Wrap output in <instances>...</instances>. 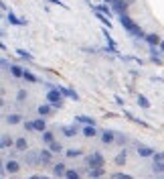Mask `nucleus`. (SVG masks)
<instances>
[{
    "instance_id": "f257e3e1",
    "label": "nucleus",
    "mask_w": 164,
    "mask_h": 179,
    "mask_svg": "<svg viewBox=\"0 0 164 179\" xmlns=\"http://www.w3.org/2000/svg\"><path fill=\"white\" fill-rule=\"evenodd\" d=\"M120 22H122V27L124 31H128V33L132 35V37H136V39H146V35L148 33H144L142 29L138 27L136 22L130 19V14H126V12H120Z\"/></svg>"
},
{
    "instance_id": "f03ea898",
    "label": "nucleus",
    "mask_w": 164,
    "mask_h": 179,
    "mask_svg": "<svg viewBox=\"0 0 164 179\" xmlns=\"http://www.w3.org/2000/svg\"><path fill=\"white\" fill-rule=\"evenodd\" d=\"M63 98H65V96H63V94L55 88V86H53V88H49V92H47V102L53 106L55 110H59V108L63 106Z\"/></svg>"
},
{
    "instance_id": "7ed1b4c3",
    "label": "nucleus",
    "mask_w": 164,
    "mask_h": 179,
    "mask_svg": "<svg viewBox=\"0 0 164 179\" xmlns=\"http://www.w3.org/2000/svg\"><path fill=\"white\" fill-rule=\"evenodd\" d=\"M87 167L89 169H95V167H103V155L101 153H91L87 157Z\"/></svg>"
},
{
    "instance_id": "20e7f679",
    "label": "nucleus",
    "mask_w": 164,
    "mask_h": 179,
    "mask_svg": "<svg viewBox=\"0 0 164 179\" xmlns=\"http://www.w3.org/2000/svg\"><path fill=\"white\" fill-rule=\"evenodd\" d=\"M79 130H81V126H79V122H75L73 126H63L61 128V132L65 134L67 138H71V137H77L79 134Z\"/></svg>"
},
{
    "instance_id": "39448f33",
    "label": "nucleus",
    "mask_w": 164,
    "mask_h": 179,
    "mask_svg": "<svg viewBox=\"0 0 164 179\" xmlns=\"http://www.w3.org/2000/svg\"><path fill=\"white\" fill-rule=\"evenodd\" d=\"M55 88L59 90V92H61V94H63L65 98H71V100H75V102L79 100V96H77V92H75V90H71V88H65V86H55Z\"/></svg>"
},
{
    "instance_id": "423d86ee",
    "label": "nucleus",
    "mask_w": 164,
    "mask_h": 179,
    "mask_svg": "<svg viewBox=\"0 0 164 179\" xmlns=\"http://www.w3.org/2000/svg\"><path fill=\"white\" fill-rule=\"evenodd\" d=\"M103 37H105V41H108V51H109V53H117V43L111 39V35H109L108 29L103 31Z\"/></svg>"
},
{
    "instance_id": "0eeeda50",
    "label": "nucleus",
    "mask_w": 164,
    "mask_h": 179,
    "mask_svg": "<svg viewBox=\"0 0 164 179\" xmlns=\"http://www.w3.org/2000/svg\"><path fill=\"white\" fill-rule=\"evenodd\" d=\"M144 41L148 43V47H158V45L162 43V39H160V37H158L156 33H148V35H146V39H144Z\"/></svg>"
},
{
    "instance_id": "6e6552de",
    "label": "nucleus",
    "mask_w": 164,
    "mask_h": 179,
    "mask_svg": "<svg viewBox=\"0 0 164 179\" xmlns=\"http://www.w3.org/2000/svg\"><path fill=\"white\" fill-rule=\"evenodd\" d=\"M18 169H21V165L14 159H8L6 163H4V173H18Z\"/></svg>"
},
{
    "instance_id": "1a4fd4ad",
    "label": "nucleus",
    "mask_w": 164,
    "mask_h": 179,
    "mask_svg": "<svg viewBox=\"0 0 164 179\" xmlns=\"http://www.w3.org/2000/svg\"><path fill=\"white\" fill-rule=\"evenodd\" d=\"M101 143H103V145H111V143H116V132H114V130H103L101 132Z\"/></svg>"
},
{
    "instance_id": "9d476101",
    "label": "nucleus",
    "mask_w": 164,
    "mask_h": 179,
    "mask_svg": "<svg viewBox=\"0 0 164 179\" xmlns=\"http://www.w3.org/2000/svg\"><path fill=\"white\" fill-rule=\"evenodd\" d=\"M81 132L87 138H91V137H95V134H97V128H95V124H83V126H81Z\"/></svg>"
},
{
    "instance_id": "9b49d317",
    "label": "nucleus",
    "mask_w": 164,
    "mask_h": 179,
    "mask_svg": "<svg viewBox=\"0 0 164 179\" xmlns=\"http://www.w3.org/2000/svg\"><path fill=\"white\" fill-rule=\"evenodd\" d=\"M154 149H152V147H148V145H140L138 147V155H140V157H154Z\"/></svg>"
},
{
    "instance_id": "f8f14e48",
    "label": "nucleus",
    "mask_w": 164,
    "mask_h": 179,
    "mask_svg": "<svg viewBox=\"0 0 164 179\" xmlns=\"http://www.w3.org/2000/svg\"><path fill=\"white\" fill-rule=\"evenodd\" d=\"M6 21L10 22V25H27L24 19H16V14H14L12 10H6Z\"/></svg>"
},
{
    "instance_id": "ddd939ff",
    "label": "nucleus",
    "mask_w": 164,
    "mask_h": 179,
    "mask_svg": "<svg viewBox=\"0 0 164 179\" xmlns=\"http://www.w3.org/2000/svg\"><path fill=\"white\" fill-rule=\"evenodd\" d=\"M51 159H53V151H51V149H43V151H39V161H43V163H51Z\"/></svg>"
},
{
    "instance_id": "4468645a",
    "label": "nucleus",
    "mask_w": 164,
    "mask_h": 179,
    "mask_svg": "<svg viewBox=\"0 0 164 179\" xmlns=\"http://www.w3.org/2000/svg\"><path fill=\"white\" fill-rule=\"evenodd\" d=\"M33 130H39V132H45V130H47V124H45L43 116L37 118V120H33Z\"/></svg>"
},
{
    "instance_id": "2eb2a0df",
    "label": "nucleus",
    "mask_w": 164,
    "mask_h": 179,
    "mask_svg": "<svg viewBox=\"0 0 164 179\" xmlns=\"http://www.w3.org/2000/svg\"><path fill=\"white\" fill-rule=\"evenodd\" d=\"M93 14H95V16H97V19H99V21H101V22H103V25H105L108 29H111V21H109V16H105L103 12H99L97 8H93Z\"/></svg>"
},
{
    "instance_id": "dca6fc26",
    "label": "nucleus",
    "mask_w": 164,
    "mask_h": 179,
    "mask_svg": "<svg viewBox=\"0 0 164 179\" xmlns=\"http://www.w3.org/2000/svg\"><path fill=\"white\" fill-rule=\"evenodd\" d=\"M136 102H138V106H140V108H144V110H148V108L152 106V104H150V100H148L146 96H142V94H140V96L136 98Z\"/></svg>"
},
{
    "instance_id": "f3484780",
    "label": "nucleus",
    "mask_w": 164,
    "mask_h": 179,
    "mask_svg": "<svg viewBox=\"0 0 164 179\" xmlns=\"http://www.w3.org/2000/svg\"><path fill=\"white\" fill-rule=\"evenodd\" d=\"M10 67V73H12V77H16V79H22V76H24V69H21L18 65H8Z\"/></svg>"
},
{
    "instance_id": "a211bd4d",
    "label": "nucleus",
    "mask_w": 164,
    "mask_h": 179,
    "mask_svg": "<svg viewBox=\"0 0 164 179\" xmlns=\"http://www.w3.org/2000/svg\"><path fill=\"white\" fill-rule=\"evenodd\" d=\"M126 159H128V151L124 149V151H120V153L116 155V159H114V163H116V165H124V163H126Z\"/></svg>"
},
{
    "instance_id": "6ab92c4d",
    "label": "nucleus",
    "mask_w": 164,
    "mask_h": 179,
    "mask_svg": "<svg viewBox=\"0 0 164 179\" xmlns=\"http://www.w3.org/2000/svg\"><path fill=\"white\" fill-rule=\"evenodd\" d=\"M51 110H55L51 104H41V106L37 108V112H39L41 116H47V114H51Z\"/></svg>"
},
{
    "instance_id": "aec40b11",
    "label": "nucleus",
    "mask_w": 164,
    "mask_h": 179,
    "mask_svg": "<svg viewBox=\"0 0 164 179\" xmlns=\"http://www.w3.org/2000/svg\"><path fill=\"white\" fill-rule=\"evenodd\" d=\"M75 122L79 124H95V120L91 116H85V114H79V116H75Z\"/></svg>"
},
{
    "instance_id": "412c9836",
    "label": "nucleus",
    "mask_w": 164,
    "mask_h": 179,
    "mask_svg": "<svg viewBox=\"0 0 164 179\" xmlns=\"http://www.w3.org/2000/svg\"><path fill=\"white\" fill-rule=\"evenodd\" d=\"M89 6H91V10H93V8H97L99 12H103V14H108V16H111V8L108 6V2H105V4H99V6H93V4H89Z\"/></svg>"
},
{
    "instance_id": "4be33fe9",
    "label": "nucleus",
    "mask_w": 164,
    "mask_h": 179,
    "mask_svg": "<svg viewBox=\"0 0 164 179\" xmlns=\"http://www.w3.org/2000/svg\"><path fill=\"white\" fill-rule=\"evenodd\" d=\"M14 143H16V140H12V138H10V137H6V134H4V137L0 138V147H2V149H8V147H12Z\"/></svg>"
},
{
    "instance_id": "5701e85b",
    "label": "nucleus",
    "mask_w": 164,
    "mask_h": 179,
    "mask_svg": "<svg viewBox=\"0 0 164 179\" xmlns=\"http://www.w3.org/2000/svg\"><path fill=\"white\" fill-rule=\"evenodd\" d=\"M103 175V167H95V169H89V177L91 179H99Z\"/></svg>"
},
{
    "instance_id": "b1692460",
    "label": "nucleus",
    "mask_w": 164,
    "mask_h": 179,
    "mask_svg": "<svg viewBox=\"0 0 164 179\" xmlns=\"http://www.w3.org/2000/svg\"><path fill=\"white\" fill-rule=\"evenodd\" d=\"M21 120H22V116H21V114H16V112H14V114H8V116H6V122H8V124H18Z\"/></svg>"
},
{
    "instance_id": "393cba45",
    "label": "nucleus",
    "mask_w": 164,
    "mask_h": 179,
    "mask_svg": "<svg viewBox=\"0 0 164 179\" xmlns=\"http://www.w3.org/2000/svg\"><path fill=\"white\" fill-rule=\"evenodd\" d=\"M14 147H16L18 151H27V149H28V143H27V138H16V143H14Z\"/></svg>"
},
{
    "instance_id": "a878e982",
    "label": "nucleus",
    "mask_w": 164,
    "mask_h": 179,
    "mask_svg": "<svg viewBox=\"0 0 164 179\" xmlns=\"http://www.w3.org/2000/svg\"><path fill=\"white\" fill-rule=\"evenodd\" d=\"M65 171H67V169H65L63 163H59V165L53 167V173H55V175H59V177H65Z\"/></svg>"
},
{
    "instance_id": "bb28decb",
    "label": "nucleus",
    "mask_w": 164,
    "mask_h": 179,
    "mask_svg": "<svg viewBox=\"0 0 164 179\" xmlns=\"http://www.w3.org/2000/svg\"><path fill=\"white\" fill-rule=\"evenodd\" d=\"M53 140H55V137H53V132H51V130L43 132V143H45V145H51Z\"/></svg>"
},
{
    "instance_id": "cd10ccee",
    "label": "nucleus",
    "mask_w": 164,
    "mask_h": 179,
    "mask_svg": "<svg viewBox=\"0 0 164 179\" xmlns=\"http://www.w3.org/2000/svg\"><path fill=\"white\" fill-rule=\"evenodd\" d=\"M22 79H27L28 83H37V82H39V79H37V76H34V73H31V71H27V69H24V76H22Z\"/></svg>"
},
{
    "instance_id": "c85d7f7f",
    "label": "nucleus",
    "mask_w": 164,
    "mask_h": 179,
    "mask_svg": "<svg viewBox=\"0 0 164 179\" xmlns=\"http://www.w3.org/2000/svg\"><path fill=\"white\" fill-rule=\"evenodd\" d=\"M152 171H154V173H164V161H154Z\"/></svg>"
},
{
    "instance_id": "c756f323",
    "label": "nucleus",
    "mask_w": 164,
    "mask_h": 179,
    "mask_svg": "<svg viewBox=\"0 0 164 179\" xmlns=\"http://www.w3.org/2000/svg\"><path fill=\"white\" fill-rule=\"evenodd\" d=\"M65 179H79V171H75V169H67V171H65Z\"/></svg>"
},
{
    "instance_id": "7c9ffc66",
    "label": "nucleus",
    "mask_w": 164,
    "mask_h": 179,
    "mask_svg": "<svg viewBox=\"0 0 164 179\" xmlns=\"http://www.w3.org/2000/svg\"><path fill=\"white\" fill-rule=\"evenodd\" d=\"M49 149H51L53 153H63V145H59L57 140H53V143L49 145Z\"/></svg>"
},
{
    "instance_id": "2f4dec72",
    "label": "nucleus",
    "mask_w": 164,
    "mask_h": 179,
    "mask_svg": "<svg viewBox=\"0 0 164 179\" xmlns=\"http://www.w3.org/2000/svg\"><path fill=\"white\" fill-rule=\"evenodd\" d=\"M16 53H18L22 59H27V61H33V55H31L28 51H24V49H16Z\"/></svg>"
},
{
    "instance_id": "473e14b6",
    "label": "nucleus",
    "mask_w": 164,
    "mask_h": 179,
    "mask_svg": "<svg viewBox=\"0 0 164 179\" xmlns=\"http://www.w3.org/2000/svg\"><path fill=\"white\" fill-rule=\"evenodd\" d=\"M65 155H67V157H69V159H73V157H81L83 153H81V151H79V149H69V151H67V153H65Z\"/></svg>"
},
{
    "instance_id": "72a5a7b5",
    "label": "nucleus",
    "mask_w": 164,
    "mask_h": 179,
    "mask_svg": "<svg viewBox=\"0 0 164 179\" xmlns=\"http://www.w3.org/2000/svg\"><path fill=\"white\" fill-rule=\"evenodd\" d=\"M111 179H132L130 173H116V175H111Z\"/></svg>"
},
{
    "instance_id": "f704fd0d",
    "label": "nucleus",
    "mask_w": 164,
    "mask_h": 179,
    "mask_svg": "<svg viewBox=\"0 0 164 179\" xmlns=\"http://www.w3.org/2000/svg\"><path fill=\"white\" fill-rule=\"evenodd\" d=\"M16 100H18V102H24V100H27V92H24V90H18V96H16Z\"/></svg>"
},
{
    "instance_id": "c9c22d12",
    "label": "nucleus",
    "mask_w": 164,
    "mask_h": 179,
    "mask_svg": "<svg viewBox=\"0 0 164 179\" xmlns=\"http://www.w3.org/2000/svg\"><path fill=\"white\" fill-rule=\"evenodd\" d=\"M116 143L117 145H124V143H126V137H122L120 132H116Z\"/></svg>"
},
{
    "instance_id": "e433bc0d",
    "label": "nucleus",
    "mask_w": 164,
    "mask_h": 179,
    "mask_svg": "<svg viewBox=\"0 0 164 179\" xmlns=\"http://www.w3.org/2000/svg\"><path fill=\"white\" fill-rule=\"evenodd\" d=\"M154 161H164V153H154Z\"/></svg>"
},
{
    "instance_id": "4c0bfd02",
    "label": "nucleus",
    "mask_w": 164,
    "mask_h": 179,
    "mask_svg": "<svg viewBox=\"0 0 164 179\" xmlns=\"http://www.w3.org/2000/svg\"><path fill=\"white\" fill-rule=\"evenodd\" d=\"M49 2H53V4H59V6H61V8H69L67 4H63L61 0H49Z\"/></svg>"
},
{
    "instance_id": "58836bf2",
    "label": "nucleus",
    "mask_w": 164,
    "mask_h": 179,
    "mask_svg": "<svg viewBox=\"0 0 164 179\" xmlns=\"http://www.w3.org/2000/svg\"><path fill=\"white\" fill-rule=\"evenodd\" d=\"M24 128H27V130H33V120H27V122H24Z\"/></svg>"
},
{
    "instance_id": "ea45409f",
    "label": "nucleus",
    "mask_w": 164,
    "mask_h": 179,
    "mask_svg": "<svg viewBox=\"0 0 164 179\" xmlns=\"http://www.w3.org/2000/svg\"><path fill=\"white\" fill-rule=\"evenodd\" d=\"M158 47H160V51H164V41L160 43V45H158Z\"/></svg>"
},
{
    "instance_id": "a19ab883",
    "label": "nucleus",
    "mask_w": 164,
    "mask_h": 179,
    "mask_svg": "<svg viewBox=\"0 0 164 179\" xmlns=\"http://www.w3.org/2000/svg\"><path fill=\"white\" fill-rule=\"evenodd\" d=\"M28 179H41V175H33V177H28Z\"/></svg>"
},
{
    "instance_id": "79ce46f5",
    "label": "nucleus",
    "mask_w": 164,
    "mask_h": 179,
    "mask_svg": "<svg viewBox=\"0 0 164 179\" xmlns=\"http://www.w3.org/2000/svg\"><path fill=\"white\" fill-rule=\"evenodd\" d=\"M41 179H49V177H45V175H41Z\"/></svg>"
},
{
    "instance_id": "37998d69",
    "label": "nucleus",
    "mask_w": 164,
    "mask_h": 179,
    "mask_svg": "<svg viewBox=\"0 0 164 179\" xmlns=\"http://www.w3.org/2000/svg\"><path fill=\"white\" fill-rule=\"evenodd\" d=\"M160 179H164V177H160Z\"/></svg>"
}]
</instances>
